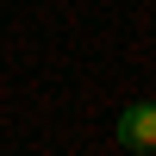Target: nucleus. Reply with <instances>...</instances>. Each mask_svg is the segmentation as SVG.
Wrapping results in <instances>:
<instances>
[{
	"mask_svg": "<svg viewBox=\"0 0 156 156\" xmlns=\"http://www.w3.org/2000/svg\"><path fill=\"white\" fill-rule=\"evenodd\" d=\"M112 131H119L125 150H156V100H131Z\"/></svg>",
	"mask_w": 156,
	"mask_h": 156,
	"instance_id": "1",
	"label": "nucleus"
}]
</instances>
